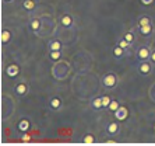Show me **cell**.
<instances>
[{"instance_id": "30", "label": "cell", "mask_w": 155, "mask_h": 146, "mask_svg": "<svg viewBox=\"0 0 155 146\" xmlns=\"http://www.w3.org/2000/svg\"><path fill=\"white\" fill-rule=\"evenodd\" d=\"M154 131H155V125H154Z\"/></svg>"}, {"instance_id": "21", "label": "cell", "mask_w": 155, "mask_h": 146, "mask_svg": "<svg viewBox=\"0 0 155 146\" xmlns=\"http://www.w3.org/2000/svg\"><path fill=\"white\" fill-rule=\"evenodd\" d=\"M123 36H124V40H126L130 45H134V41H136V40H134V35H133V33H131V31L124 33V34H123Z\"/></svg>"}, {"instance_id": "9", "label": "cell", "mask_w": 155, "mask_h": 146, "mask_svg": "<svg viewBox=\"0 0 155 146\" xmlns=\"http://www.w3.org/2000/svg\"><path fill=\"white\" fill-rule=\"evenodd\" d=\"M138 31H140L141 36H145V38H148V36H151L152 33H154V26L151 24H147V26H143V27H138Z\"/></svg>"}, {"instance_id": "20", "label": "cell", "mask_w": 155, "mask_h": 146, "mask_svg": "<svg viewBox=\"0 0 155 146\" xmlns=\"http://www.w3.org/2000/svg\"><path fill=\"white\" fill-rule=\"evenodd\" d=\"M49 56H51L52 61L54 62H59L61 58V51H49Z\"/></svg>"}, {"instance_id": "18", "label": "cell", "mask_w": 155, "mask_h": 146, "mask_svg": "<svg viewBox=\"0 0 155 146\" xmlns=\"http://www.w3.org/2000/svg\"><path fill=\"white\" fill-rule=\"evenodd\" d=\"M116 44H117V45H120V47H122V48H123V49H124V51H126V52H129L130 47H131V45H130L129 42H127V41L124 40V36H120V38H117V41H116Z\"/></svg>"}, {"instance_id": "26", "label": "cell", "mask_w": 155, "mask_h": 146, "mask_svg": "<svg viewBox=\"0 0 155 146\" xmlns=\"http://www.w3.org/2000/svg\"><path fill=\"white\" fill-rule=\"evenodd\" d=\"M141 3L144 4V6H150V4L154 3V0H141Z\"/></svg>"}, {"instance_id": "13", "label": "cell", "mask_w": 155, "mask_h": 146, "mask_svg": "<svg viewBox=\"0 0 155 146\" xmlns=\"http://www.w3.org/2000/svg\"><path fill=\"white\" fill-rule=\"evenodd\" d=\"M36 6H38V2H36V0H22V9L27 11L35 10Z\"/></svg>"}, {"instance_id": "4", "label": "cell", "mask_w": 155, "mask_h": 146, "mask_svg": "<svg viewBox=\"0 0 155 146\" xmlns=\"http://www.w3.org/2000/svg\"><path fill=\"white\" fill-rule=\"evenodd\" d=\"M42 27H43V23L39 17H32L28 23L29 31H32L34 34H39L42 31Z\"/></svg>"}, {"instance_id": "29", "label": "cell", "mask_w": 155, "mask_h": 146, "mask_svg": "<svg viewBox=\"0 0 155 146\" xmlns=\"http://www.w3.org/2000/svg\"><path fill=\"white\" fill-rule=\"evenodd\" d=\"M14 0H4V3H13Z\"/></svg>"}, {"instance_id": "11", "label": "cell", "mask_w": 155, "mask_h": 146, "mask_svg": "<svg viewBox=\"0 0 155 146\" xmlns=\"http://www.w3.org/2000/svg\"><path fill=\"white\" fill-rule=\"evenodd\" d=\"M48 49L49 51H61L63 49V44L60 40H51L48 42Z\"/></svg>"}, {"instance_id": "2", "label": "cell", "mask_w": 155, "mask_h": 146, "mask_svg": "<svg viewBox=\"0 0 155 146\" xmlns=\"http://www.w3.org/2000/svg\"><path fill=\"white\" fill-rule=\"evenodd\" d=\"M101 84H102V87L106 89V90H112V89H115L116 86L119 84V77H117L116 73L109 72V73H106V75L102 76Z\"/></svg>"}, {"instance_id": "24", "label": "cell", "mask_w": 155, "mask_h": 146, "mask_svg": "<svg viewBox=\"0 0 155 146\" xmlns=\"http://www.w3.org/2000/svg\"><path fill=\"white\" fill-rule=\"evenodd\" d=\"M83 142H84V143H94V142H95L94 135H91V134H87V135H84Z\"/></svg>"}, {"instance_id": "28", "label": "cell", "mask_w": 155, "mask_h": 146, "mask_svg": "<svg viewBox=\"0 0 155 146\" xmlns=\"http://www.w3.org/2000/svg\"><path fill=\"white\" fill-rule=\"evenodd\" d=\"M150 61H151V62L155 65V51H152V54H151V58H150Z\"/></svg>"}, {"instance_id": "7", "label": "cell", "mask_w": 155, "mask_h": 146, "mask_svg": "<svg viewBox=\"0 0 155 146\" xmlns=\"http://www.w3.org/2000/svg\"><path fill=\"white\" fill-rule=\"evenodd\" d=\"M28 90H29V87L27 82H20V83L15 84V87H14V93L17 96H20V97H24L28 93Z\"/></svg>"}, {"instance_id": "5", "label": "cell", "mask_w": 155, "mask_h": 146, "mask_svg": "<svg viewBox=\"0 0 155 146\" xmlns=\"http://www.w3.org/2000/svg\"><path fill=\"white\" fill-rule=\"evenodd\" d=\"M152 66H154V63H152L151 61L138 62L137 70H138V73H140V75H143V76H148V75L152 72Z\"/></svg>"}, {"instance_id": "10", "label": "cell", "mask_w": 155, "mask_h": 146, "mask_svg": "<svg viewBox=\"0 0 155 146\" xmlns=\"http://www.w3.org/2000/svg\"><path fill=\"white\" fill-rule=\"evenodd\" d=\"M112 55H113V58H115V59H122V58H124V56H126V51H124L120 45L116 44L115 47L112 48Z\"/></svg>"}, {"instance_id": "27", "label": "cell", "mask_w": 155, "mask_h": 146, "mask_svg": "<svg viewBox=\"0 0 155 146\" xmlns=\"http://www.w3.org/2000/svg\"><path fill=\"white\" fill-rule=\"evenodd\" d=\"M21 141H24V142H27V141H31V135H22L21 136Z\"/></svg>"}, {"instance_id": "1", "label": "cell", "mask_w": 155, "mask_h": 146, "mask_svg": "<svg viewBox=\"0 0 155 146\" xmlns=\"http://www.w3.org/2000/svg\"><path fill=\"white\" fill-rule=\"evenodd\" d=\"M69 72H70V65H69V62H64V61L58 62L53 66V69H52V75L58 80H63L64 77H67Z\"/></svg>"}, {"instance_id": "23", "label": "cell", "mask_w": 155, "mask_h": 146, "mask_svg": "<svg viewBox=\"0 0 155 146\" xmlns=\"http://www.w3.org/2000/svg\"><path fill=\"white\" fill-rule=\"evenodd\" d=\"M120 107V104L117 101H116V100H112V101H110V104H109V107H108V109H110V111H113V113H115V111H117V108H119Z\"/></svg>"}, {"instance_id": "17", "label": "cell", "mask_w": 155, "mask_h": 146, "mask_svg": "<svg viewBox=\"0 0 155 146\" xmlns=\"http://www.w3.org/2000/svg\"><path fill=\"white\" fill-rule=\"evenodd\" d=\"M11 36H13V34H11L10 30H3L2 31V42L3 44H8L11 41Z\"/></svg>"}, {"instance_id": "8", "label": "cell", "mask_w": 155, "mask_h": 146, "mask_svg": "<svg viewBox=\"0 0 155 146\" xmlns=\"http://www.w3.org/2000/svg\"><path fill=\"white\" fill-rule=\"evenodd\" d=\"M61 106H63V101H61L60 97H58V96L51 97V100H49V108L51 109H53V111H59V109L61 108Z\"/></svg>"}, {"instance_id": "16", "label": "cell", "mask_w": 155, "mask_h": 146, "mask_svg": "<svg viewBox=\"0 0 155 146\" xmlns=\"http://www.w3.org/2000/svg\"><path fill=\"white\" fill-rule=\"evenodd\" d=\"M152 20L150 16H141V17H138L137 20V26L138 27H143V26H147V24H151Z\"/></svg>"}, {"instance_id": "25", "label": "cell", "mask_w": 155, "mask_h": 146, "mask_svg": "<svg viewBox=\"0 0 155 146\" xmlns=\"http://www.w3.org/2000/svg\"><path fill=\"white\" fill-rule=\"evenodd\" d=\"M110 97L109 96H102V104H104V108H108L109 104H110Z\"/></svg>"}, {"instance_id": "3", "label": "cell", "mask_w": 155, "mask_h": 146, "mask_svg": "<svg viewBox=\"0 0 155 146\" xmlns=\"http://www.w3.org/2000/svg\"><path fill=\"white\" fill-rule=\"evenodd\" d=\"M151 54H152V51L150 49V47H145V45H143V47H140L137 49V54H136V56H137V61H138V62H144V61H150V58H151Z\"/></svg>"}, {"instance_id": "19", "label": "cell", "mask_w": 155, "mask_h": 146, "mask_svg": "<svg viewBox=\"0 0 155 146\" xmlns=\"http://www.w3.org/2000/svg\"><path fill=\"white\" fill-rule=\"evenodd\" d=\"M18 73H20V68H18V66L11 65V66H8V68H7V75H8L10 77L17 76Z\"/></svg>"}, {"instance_id": "22", "label": "cell", "mask_w": 155, "mask_h": 146, "mask_svg": "<svg viewBox=\"0 0 155 146\" xmlns=\"http://www.w3.org/2000/svg\"><path fill=\"white\" fill-rule=\"evenodd\" d=\"M28 128H29V122L27 120H22L21 122L18 124V129H20V131H27Z\"/></svg>"}, {"instance_id": "15", "label": "cell", "mask_w": 155, "mask_h": 146, "mask_svg": "<svg viewBox=\"0 0 155 146\" xmlns=\"http://www.w3.org/2000/svg\"><path fill=\"white\" fill-rule=\"evenodd\" d=\"M91 107L94 109H101L104 108V104H102V97H94L91 100Z\"/></svg>"}, {"instance_id": "6", "label": "cell", "mask_w": 155, "mask_h": 146, "mask_svg": "<svg viewBox=\"0 0 155 146\" xmlns=\"http://www.w3.org/2000/svg\"><path fill=\"white\" fill-rule=\"evenodd\" d=\"M60 26L66 30H71L74 28V18L70 13H64V14L60 17Z\"/></svg>"}, {"instance_id": "12", "label": "cell", "mask_w": 155, "mask_h": 146, "mask_svg": "<svg viewBox=\"0 0 155 146\" xmlns=\"http://www.w3.org/2000/svg\"><path fill=\"white\" fill-rule=\"evenodd\" d=\"M105 131H106V134H109V135H116V134L120 131V125L117 124V122H109V124L106 125V128H105Z\"/></svg>"}, {"instance_id": "14", "label": "cell", "mask_w": 155, "mask_h": 146, "mask_svg": "<svg viewBox=\"0 0 155 146\" xmlns=\"http://www.w3.org/2000/svg\"><path fill=\"white\" fill-rule=\"evenodd\" d=\"M127 115H129V113H127L126 107H119V108H117V111H115V117L117 118V120H120V121L126 120Z\"/></svg>"}]
</instances>
